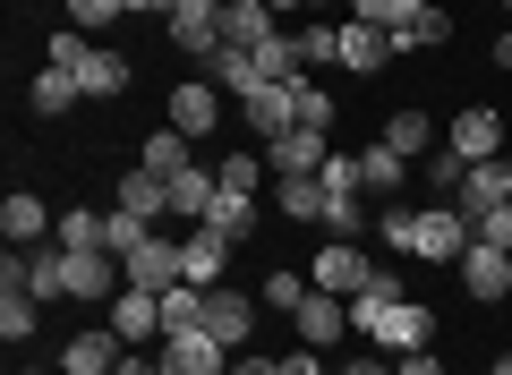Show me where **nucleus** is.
Instances as JSON below:
<instances>
[{
  "mask_svg": "<svg viewBox=\"0 0 512 375\" xmlns=\"http://www.w3.org/2000/svg\"><path fill=\"white\" fill-rule=\"evenodd\" d=\"M43 52H52L60 69H77V86H86L94 103H111V94H128V60H120V52H94V43L77 35V26H60V35L43 43Z\"/></svg>",
  "mask_w": 512,
  "mask_h": 375,
  "instance_id": "nucleus-1",
  "label": "nucleus"
},
{
  "mask_svg": "<svg viewBox=\"0 0 512 375\" xmlns=\"http://www.w3.org/2000/svg\"><path fill=\"white\" fill-rule=\"evenodd\" d=\"M461 248H470L461 205H427V214H410V256H427V265H461Z\"/></svg>",
  "mask_w": 512,
  "mask_h": 375,
  "instance_id": "nucleus-2",
  "label": "nucleus"
},
{
  "mask_svg": "<svg viewBox=\"0 0 512 375\" xmlns=\"http://www.w3.org/2000/svg\"><path fill=\"white\" fill-rule=\"evenodd\" d=\"M171 128H180V137L188 145H205V137H214V128H222V86H205V77H188V86H171Z\"/></svg>",
  "mask_w": 512,
  "mask_h": 375,
  "instance_id": "nucleus-3",
  "label": "nucleus"
},
{
  "mask_svg": "<svg viewBox=\"0 0 512 375\" xmlns=\"http://www.w3.org/2000/svg\"><path fill=\"white\" fill-rule=\"evenodd\" d=\"M163 35L180 43L188 60L222 52V0H180V9H171V18H163Z\"/></svg>",
  "mask_w": 512,
  "mask_h": 375,
  "instance_id": "nucleus-4",
  "label": "nucleus"
},
{
  "mask_svg": "<svg viewBox=\"0 0 512 375\" xmlns=\"http://www.w3.org/2000/svg\"><path fill=\"white\" fill-rule=\"evenodd\" d=\"M103 324L128 341V350H146V341H163V299H154V290H120V299L103 307Z\"/></svg>",
  "mask_w": 512,
  "mask_h": 375,
  "instance_id": "nucleus-5",
  "label": "nucleus"
},
{
  "mask_svg": "<svg viewBox=\"0 0 512 375\" xmlns=\"http://www.w3.org/2000/svg\"><path fill=\"white\" fill-rule=\"evenodd\" d=\"M308 282H316V290H333V299H359V282H367L359 239H333V248H316V256H308Z\"/></svg>",
  "mask_w": 512,
  "mask_h": 375,
  "instance_id": "nucleus-6",
  "label": "nucleus"
},
{
  "mask_svg": "<svg viewBox=\"0 0 512 375\" xmlns=\"http://www.w3.org/2000/svg\"><path fill=\"white\" fill-rule=\"evenodd\" d=\"M265 162H274V179H308V171L333 162V145H325V128H282V137L265 145Z\"/></svg>",
  "mask_w": 512,
  "mask_h": 375,
  "instance_id": "nucleus-7",
  "label": "nucleus"
},
{
  "mask_svg": "<svg viewBox=\"0 0 512 375\" xmlns=\"http://www.w3.org/2000/svg\"><path fill=\"white\" fill-rule=\"evenodd\" d=\"M120 358H128V341L111 333V324H86V333L60 350V375H120Z\"/></svg>",
  "mask_w": 512,
  "mask_h": 375,
  "instance_id": "nucleus-8",
  "label": "nucleus"
},
{
  "mask_svg": "<svg viewBox=\"0 0 512 375\" xmlns=\"http://www.w3.org/2000/svg\"><path fill=\"white\" fill-rule=\"evenodd\" d=\"M120 273H128V290H154V299L188 282V273H180V248H171V239H146L137 256H120Z\"/></svg>",
  "mask_w": 512,
  "mask_h": 375,
  "instance_id": "nucleus-9",
  "label": "nucleus"
},
{
  "mask_svg": "<svg viewBox=\"0 0 512 375\" xmlns=\"http://www.w3.org/2000/svg\"><path fill=\"white\" fill-rule=\"evenodd\" d=\"M205 333H214L222 350H239V341L256 333V299H248V290H231V282L205 290Z\"/></svg>",
  "mask_w": 512,
  "mask_h": 375,
  "instance_id": "nucleus-10",
  "label": "nucleus"
},
{
  "mask_svg": "<svg viewBox=\"0 0 512 375\" xmlns=\"http://www.w3.org/2000/svg\"><path fill=\"white\" fill-rule=\"evenodd\" d=\"M461 282H470L478 307L512 299V256H504V248H478V239H470V248H461Z\"/></svg>",
  "mask_w": 512,
  "mask_h": 375,
  "instance_id": "nucleus-11",
  "label": "nucleus"
},
{
  "mask_svg": "<svg viewBox=\"0 0 512 375\" xmlns=\"http://www.w3.org/2000/svg\"><path fill=\"white\" fill-rule=\"evenodd\" d=\"M154 358H163V375H222V341L214 333H163Z\"/></svg>",
  "mask_w": 512,
  "mask_h": 375,
  "instance_id": "nucleus-12",
  "label": "nucleus"
},
{
  "mask_svg": "<svg viewBox=\"0 0 512 375\" xmlns=\"http://www.w3.org/2000/svg\"><path fill=\"white\" fill-rule=\"evenodd\" d=\"M427 324H436V316H427L419 299H393V307H384V316H376V333H367V341H376V350H393V358H402V350H427Z\"/></svg>",
  "mask_w": 512,
  "mask_h": 375,
  "instance_id": "nucleus-13",
  "label": "nucleus"
},
{
  "mask_svg": "<svg viewBox=\"0 0 512 375\" xmlns=\"http://www.w3.org/2000/svg\"><path fill=\"white\" fill-rule=\"evenodd\" d=\"M444 145H453L461 162H504V120H495V111H461V120L444 128Z\"/></svg>",
  "mask_w": 512,
  "mask_h": 375,
  "instance_id": "nucleus-14",
  "label": "nucleus"
},
{
  "mask_svg": "<svg viewBox=\"0 0 512 375\" xmlns=\"http://www.w3.org/2000/svg\"><path fill=\"white\" fill-rule=\"evenodd\" d=\"M274 35H282V26H274L265 0H222V43H231V52H265Z\"/></svg>",
  "mask_w": 512,
  "mask_h": 375,
  "instance_id": "nucleus-15",
  "label": "nucleus"
},
{
  "mask_svg": "<svg viewBox=\"0 0 512 375\" xmlns=\"http://www.w3.org/2000/svg\"><path fill=\"white\" fill-rule=\"evenodd\" d=\"M239 111H248V128H256V137L274 145L282 128H299V77H291V86H256Z\"/></svg>",
  "mask_w": 512,
  "mask_h": 375,
  "instance_id": "nucleus-16",
  "label": "nucleus"
},
{
  "mask_svg": "<svg viewBox=\"0 0 512 375\" xmlns=\"http://www.w3.org/2000/svg\"><path fill=\"white\" fill-rule=\"evenodd\" d=\"M52 231H60V214H43V197H26V188L0 205V239H9V248H43Z\"/></svg>",
  "mask_w": 512,
  "mask_h": 375,
  "instance_id": "nucleus-17",
  "label": "nucleus"
},
{
  "mask_svg": "<svg viewBox=\"0 0 512 375\" xmlns=\"http://www.w3.org/2000/svg\"><path fill=\"white\" fill-rule=\"evenodd\" d=\"M222 265H231V239H214V231L197 222V231L180 239V273H188L197 290H222Z\"/></svg>",
  "mask_w": 512,
  "mask_h": 375,
  "instance_id": "nucleus-18",
  "label": "nucleus"
},
{
  "mask_svg": "<svg viewBox=\"0 0 512 375\" xmlns=\"http://www.w3.org/2000/svg\"><path fill=\"white\" fill-rule=\"evenodd\" d=\"M291 324H299V341H316V350H325L333 333H350V299H333V290H308V299L291 307Z\"/></svg>",
  "mask_w": 512,
  "mask_h": 375,
  "instance_id": "nucleus-19",
  "label": "nucleus"
},
{
  "mask_svg": "<svg viewBox=\"0 0 512 375\" xmlns=\"http://www.w3.org/2000/svg\"><path fill=\"white\" fill-rule=\"evenodd\" d=\"M52 239H60L69 256H111V214H94V205H69Z\"/></svg>",
  "mask_w": 512,
  "mask_h": 375,
  "instance_id": "nucleus-20",
  "label": "nucleus"
},
{
  "mask_svg": "<svg viewBox=\"0 0 512 375\" xmlns=\"http://www.w3.org/2000/svg\"><path fill=\"white\" fill-rule=\"evenodd\" d=\"M512 197V171H504V162H470V179H461V222H478V214H487V205H504Z\"/></svg>",
  "mask_w": 512,
  "mask_h": 375,
  "instance_id": "nucleus-21",
  "label": "nucleus"
},
{
  "mask_svg": "<svg viewBox=\"0 0 512 375\" xmlns=\"http://www.w3.org/2000/svg\"><path fill=\"white\" fill-rule=\"evenodd\" d=\"M26 103H35L43 120H60V111H77V103H86V86H77V69H60V60H43V77L26 86Z\"/></svg>",
  "mask_w": 512,
  "mask_h": 375,
  "instance_id": "nucleus-22",
  "label": "nucleus"
},
{
  "mask_svg": "<svg viewBox=\"0 0 512 375\" xmlns=\"http://www.w3.org/2000/svg\"><path fill=\"white\" fill-rule=\"evenodd\" d=\"M384 60H393V35H384V26H359V18H350V26H342V69H350V77H376Z\"/></svg>",
  "mask_w": 512,
  "mask_h": 375,
  "instance_id": "nucleus-23",
  "label": "nucleus"
},
{
  "mask_svg": "<svg viewBox=\"0 0 512 375\" xmlns=\"http://www.w3.org/2000/svg\"><path fill=\"white\" fill-rule=\"evenodd\" d=\"M120 214H137V222H154V214H171V179H154L146 162L120 179Z\"/></svg>",
  "mask_w": 512,
  "mask_h": 375,
  "instance_id": "nucleus-24",
  "label": "nucleus"
},
{
  "mask_svg": "<svg viewBox=\"0 0 512 375\" xmlns=\"http://www.w3.org/2000/svg\"><path fill=\"white\" fill-rule=\"evenodd\" d=\"M137 162H146L154 179H180V171H197V145H188L180 128H154V137H146V154H137Z\"/></svg>",
  "mask_w": 512,
  "mask_h": 375,
  "instance_id": "nucleus-25",
  "label": "nucleus"
},
{
  "mask_svg": "<svg viewBox=\"0 0 512 375\" xmlns=\"http://www.w3.org/2000/svg\"><path fill=\"white\" fill-rule=\"evenodd\" d=\"M274 205H282V214H291V222H325V205H333V188H325V179H282V188H274Z\"/></svg>",
  "mask_w": 512,
  "mask_h": 375,
  "instance_id": "nucleus-26",
  "label": "nucleus"
},
{
  "mask_svg": "<svg viewBox=\"0 0 512 375\" xmlns=\"http://www.w3.org/2000/svg\"><path fill=\"white\" fill-rule=\"evenodd\" d=\"M205 231H214V239H231V248H239V239L256 231V197H231V188H222V197L205 205Z\"/></svg>",
  "mask_w": 512,
  "mask_h": 375,
  "instance_id": "nucleus-27",
  "label": "nucleus"
},
{
  "mask_svg": "<svg viewBox=\"0 0 512 375\" xmlns=\"http://www.w3.org/2000/svg\"><path fill=\"white\" fill-rule=\"evenodd\" d=\"M214 197H222L214 171H180V179H171V214H180V222H205V205H214Z\"/></svg>",
  "mask_w": 512,
  "mask_h": 375,
  "instance_id": "nucleus-28",
  "label": "nucleus"
},
{
  "mask_svg": "<svg viewBox=\"0 0 512 375\" xmlns=\"http://www.w3.org/2000/svg\"><path fill=\"white\" fill-rule=\"evenodd\" d=\"M402 179H410V162L402 154H393V145H359V188H402Z\"/></svg>",
  "mask_w": 512,
  "mask_h": 375,
  "instance_id": "nucleus-29",
  "label": "nucleus"
},
{
  "mask_svg": "<svg viewBox=\"0 0 512 375\" xmlns=\"http://www.w3.org/2000/svg\"><path fill=\"white\" fill-rule=\"evenodd\" d=\"M163 333H205V290L197 282L163 290Z\"/></svg>",
  "mask_w": 512,
  "mask_h": 375,
  "instance_id": "nucleus-30",
  "label": "nucleus"
},
{
  "mask_svg": "<svg viewBox=\"0 0 512 375\" xmlns=\"http://www.w3.org/2000/svg\"><path fill=\"white\" fill-rule=\"evenodd\" d=\"M291 43H299V69H316V60H342V26H325V18L291 26Z\"/></svg>",
  "mask_w": 512,
  "mask_h": 375,
  "instance_id": "nucleus-31",
  "label": "nucleus"
},
{
  "mask_svg": "<svg viewBox=\"0 0 512 375\" xmlns=\"http://www.w3.org/2000/svg\"><path fill=\"white\" fill-rule=\"evenodd\" d=\"M444 35H453V18H444V9H419L410 26H393V52H427V43H444Z\"/></svg>",
  "mask_w": 512,
  "mask_h": 375,
  "instance_id": "nucleus-32",
  "label": "nucleus"
},
{
  "mask_svg": "<svg viewBox=\"0 0 512 375\" xmlns=\"http://www.w3.org/2000/svg\"><path fill=\"white\" fill-rule=\"evenodd\" d=\"M384 145H393L402 162H419L427 154V120H419V111H393V120H384Z\"/></svg>",
  "mask_w": 512,
  "mask_h": 375,
  "instance_id": "nucleus-33",
  "label": "nucleus"
},
{
  "mask_svg": "<svg viewBox=\"0 0 512 375\" xmlns=\"http://www.w3.org/2000/svg\"><path fill=\"white\" fill-rule=\"evenodd\" d=\"M35 316H43V299H26V290H0V333H9V341L35 333Z\"/></svg>",
  "mask_w": 512,
  "mask_h": 375,
  "instance_id": "nucleus-34",
  "label": "nucleus"
},
{
  "mask_svg": "<svg viewBox=\"0 0 512 375\" xmlns=\"http://www.w3.org/2000/svg\"><path fill=\"white\" fill-rule=\"evenodd\" d=\"M461 179H470V162H461V154H453V145H444V154H427V188H436V197H444V205H453V197H461Z\"/></svg>",
  "mask_w": 512,
  "mask_h": 375,
  "instance_id": "nucleus-35",
  "label": "nucleus"
},
{
  "mask_svg": "<svg viewBox=\"0 0 512 375\" xmlns=\"http://www.w3.org/2000/svg\"><path fill=\"white\" fill-rule=\"evenodd\" d=\"M470 239H478V248H504V256H512V197H504V205H487V214L470 222Z\"/></svg>",
  "mask_w": 512,
  "mask_h": 375,
  "instance_id": "nucleus-36",
  "label": "nucleus"
},
{
  "mask_svg": "<svg viewBox=\"0 0 512 375\" xmlns=\"http://www.w3.org/2000/svg\"><path fill=\"white\" fill-rule=\"evenodd\" d=\"M419 9L427 0H359V26H384V35H393V26H410Z\"/></svg>",
  "mask_w": 512,
  "mask_h": 375,
  "instance_id": "nucleus-37",
  "label": "nucleus"
},
{
  "mask_svg": "<svg viewBox=\"0 0 512 375\" xmlns=\"http://www.w3.org/2000/svg\"><path fill=\"white\" fill-rule=\"evenodd\" d=\"M256 171H265V154H222V188H231V197H256Z\"/></svg>",
  "mask_w": 512,
  "mask_h": 375,
  "instance_id": "nucleus-38",
  "label": "nucleus"
},
{
  "mask_svg": "<svg viewBox=\"0 0 512 375\" xmlns=\"http://www.w3.org/2000/svg\"><path fill=\"white\" fill-rule=\"evenodd\" d=\"M359 222H367V214H359V188H333V205H325V231H333V239H359Z\"/></svg>",
  "mask_w": 512,
  "mask_h": 375,
  "instance_id": "nucleus-39",
  "label": "nucleus"
},
{
  "mask_svg": "<svg viewBox=\"0 0 512 375\" xmlns=\"http://www.w3.org/2000/svg\"><path fill=\"white\" fill-rule=\"evenodd\" d=\"M308 290H316V282H308V265H282L274 282H265V307H299Z\"/></svg>",
  "mask_w": 512,
  "mask_h": 375,
  "instance_id": "nucleus-40",
  "label": "nucleus"
},
{
  "mask_svg": "<svg viewBox=\"0 0 512 375\" xmlns=\"http://www.w3.org/2000/svg\"><path fill=\"white\" fill-rule=\"evenodd\" d=\"M111 18H128V0H69V26H77V35H94V26H111Z\"/></svg>",
  "mask_w": 512,
  "mask_h": 375,
  "instance_id": "nucleus-41",
  "label": "nucleus"
},
{
  "mask_svg": "<svg viewBox=\"0 0 512 375\" xmlns=\"http://www.w3.org/2000/svg\"><path fill=\"white\" fill-rule=\"evenodd\" d=\"M154 239V222H137V214H120V205H111V256H137Z\"/></svg>",
  "mask_w": 512,
  "mask_h": 375,
  "instance_id": "nucleus-42",
  "label": "nucleus"
},
{
  "mask_svg": "<svg viewBox=\"0 0 512 375\" xmlns=\"http://www.w3.org/2000/svg\"><path fill=\"white\" fill-rule=\"evenodd\" d=\"M359 299H384V307H393V299H410V282H402V273H393V265H367Z\"/></svg>",
  "mask_w": 512,
  "mask_h": 375,
  "instance_id": "nucleus-43",
  "label": "nucleus"
},
{
  "mask_svg": "<svg viewBox=\"0 0 512 375\" xmlns=\"http://www.w3.org/2000/svg\"><path fill=\"white\" fill-rule=\"evenodd\" d=\"M299 128H333V94L299 77Z\"/></svg>",
  "mask_w": 512,
  "mask_h": 375,
  "instance_id": "nucleus-44",
  "label": "nucleus"
},
{
  "mask_svg": "<svg viewBox=\"0 0 512 375\" xmlns=\"http://www.w3.org/2000/svg\"><path fill=\"white\" fill-rule=\"evenodd\" d=\"M376 239H384V248H410V205H384V214H376Z\"/></svg>",
  "mask_w": 512,
  "mask_h": 375,
  "instance_id": "nucleus-45",
  "label": "nucleus"
},
{
  "mask_svg": "<svg viewBox=\"0 0 512 375\" xmlns=\"http://www.w3.org/2000/svg\"><path fill=\"white\" fill-rule=\"evenodd\" d=\"M282 375H325V358H316V341H299V350L282 358Z\"/></svg>",
  "mask_w": 512,
  "mask_h": 375,
  "instance_id": "nucleus-46",
  "label": "nucleus"
},
{
  "mask_svg": "<svg viewBox=\"0 0 512 375\" xmlns=\"http://www.w3.org/2000/svg\"><path fill=\"white\" fill-rule=\"evenodd\" d=\"M393 375H444V367H436V350H402V358H393Z\"/></svg>",
  "mask_w": 512,
  "mask_h": 375,
  "instance_id": "nucleus-47",
  "label": "nucleus"
},
{
  "mask_svg": "<svg viewBox=\"0 0 512 375\" xmlns=\"http://www.w3.org/2000/svg\"><path fill=\"white\" fill-rule=\"evenodd\" d=\"M231 375H282V358H239Z\"/></svg>",
  "mask_w": 512,
  "mask_h": 375,
  "instance_id": "nucleus-48",
  "label": "nucleus"
},
{
  "mask_svg": "<svg viewBox=\"0 0 512 375\" xmlns=\"http://www.w3.org/2000/svg\"><path fill=\"white\" fill-rule=\"evenodd\" d=\"M342 375H393V367H384V358H350Z\"/></svg>",
  "mask_w": 512,
  "mask_h": 375,
  "instance_id": "nucleus-49",
  "label": "nucleus"
},
{
  "mask_svg": "<svg viewBox=\"0 0 512 375\" xmlns=\"http://www.w3.org/2000/svg\"><path fill=\"white\" fill-rule=\"evenodd\" d=\"M265 9H274V18H282V9H316V0H265Z\"/></svg>",
  "mask_w": 512,
  "mask_h": 375,
  "instance_id": "nucleus-50",
  "label": "nucleus"
},
{
  "mask_svg": "<svg viewBox=\"0 0 512 375\" xmlns=\"http://www.w3.org/2000/svg\"><path fill=\"white\" fill-rule=\"evenodd\" d=\"M495 375H512V358H495Z\"/></svg>",
  "mask_w": 512,
  "mask_h": 375,
  "instance_id": "nucleus-51",
  "label": "nucleus"
},
{
  "mask_svg": "<svg viewBox=\"0 0 512 375\" xmlns=\"http://www.w3.org/2000/svg\"><path fill=\"white\" fill-rule=\"evenodd\" d=\"M504 171H512V145H504Z\"/></svg>",
  "mask_w": 512,
  "mask_h": 375,
  "instance_id": "nucleus-52",
  "label": "nucleus"
},
{
  "mask_svg": "<svg viewBox=\"0 0 512 375\" xmlns=\"http://www.w3.org/2000/svg\"><path fill=\"white\" fill-rule=\"evenodd\" d=\"M504 9H512V0H504Z\"/></svg>",
  "mask_w": 512,
  "mask_h": 375,
  "instance_id": "nucleus-53",
  "label": "nucleus"
}]
</instances>
